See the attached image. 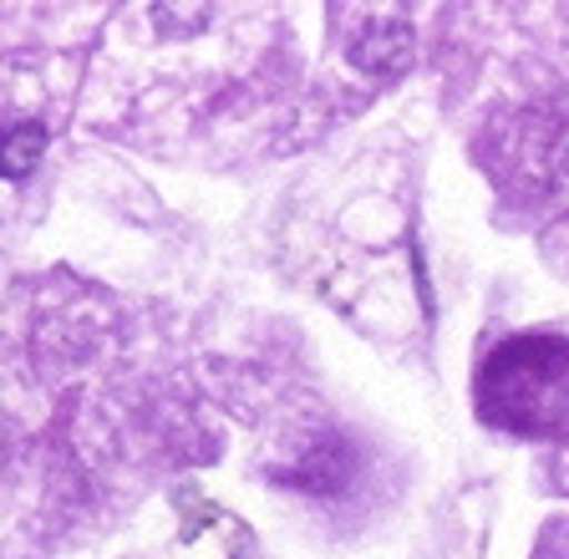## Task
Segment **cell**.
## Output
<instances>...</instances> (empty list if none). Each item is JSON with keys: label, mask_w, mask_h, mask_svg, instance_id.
Returning <instances> with one entry per match:
<instances>
[{"label": "cell", "mask_w": 569, "mask_h": 559, "mask_svg": "<svg viewBox=\"0 0 569 559\" xmlns=\"http://www.w3.org/2000/svg\"><path fill=\"white\" fill-rule=\"evenodd\" d=\"M478 407L488 422L513 432H549L569 412V341L519 336L498 346L478 381Z\"/></svg>", "instance_id": "6da1fadb"}, {"label": "cell", "mask_w": 569, "mask_h": 559, "mask_svg": "<svg viewBox=\"0 0 569 559\" xmlns=\"http://www.w3.org/2000/svg\"><path fill=\"white\" fill-rule=\"evenodd\" d=\"M351 67H361L367 77H402L412 67V26L377 21L367 37H356Z\"/></svg>", "instance_id": "7a4b0ae2"}, {"label": "cell", "mask_w": 569, "mask_h": 559, "mask_svg": "<svg viewBox=\"0 0 569 559\" xmlns=\"http://www.w3.org/2000/svg\"><path fill=\"white\" fill-rule=\"evenodd\" d=\"M41 153H47V128L41 122H16L6 132V143H0V173L6 179H26V173H36Z\"/></svg>", "instance_id": "3957f363"}]
</instances>
